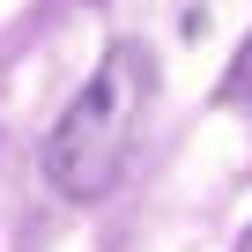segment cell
I'll list each match as a JSON object with an SVG mask.
<instances>
[{"label": "cell", "instance_id": "obj_1", "mask_svg": "<svg viewBox=\"0 0 252 252\" xmlns=\"http://www.w3.org/2000/svg\"><path fill=\"white\" fill-rule=\"evenodd\" d=\"M149 111H156V52L126 37L96 60V74L60 111L52 141H45V178L67 200H104L119 186V171L134 163Z\"/></svg>", "mask_w": 252, "mask_h": 252}]
</instances>
